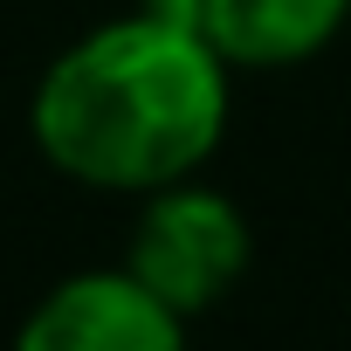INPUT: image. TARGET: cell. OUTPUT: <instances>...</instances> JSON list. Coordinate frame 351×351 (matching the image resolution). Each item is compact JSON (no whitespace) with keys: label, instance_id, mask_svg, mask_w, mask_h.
Listing matches in <instances>:
<instances>
[{"label":"cell","instance_id":"2","mask_svg":"<svg viewBox=\"0 0 351 351\" xmlns=\"http://www.w3.org/2000/svg\"><path fill=\"white\" fill-rule=\"evenodd\" d=\"M138 221H131V241H124V269L180 317H200L214 310L241 276H248V255H255V234L241 221V207L214 186H193L172 180V186H152L138 193Z\"/></svg>","mask_w":351,"mask_h":351},{"label":"cell","instance_id":"4","mask_svg":"<svg viewBox=\"0 0 351 351\" xmlns=\"http://www.w3.org/2000/svg\"><path fill=\"white\" fill-rule=\"evenodd\" d=\"M193 21L228 69H296L337 42L351 0H193Z\"/></svg>","mask_w":351,"mask_h":351},{"label":"cell","instance_id":"3","mask_svg":"<svg viewBox=\"0 0 351 351\" xmlns=\"http://www.w3.org/2000/svg\"><path fill=\"white\" fill-rule=\"evenodd\" d=\"M14 351H186V317L131 269H83L21 317Z\"/></svg>","mask_w":351,"mask_h":351},{"label":"cell","instance_id":"1","mask_svg":"<svg viewBox=\"0 0 351 351\" xmlns=\"http://www.w3.org/2000/svg\"><path fill=\"white\" fill-rule=\"evenodd\" d=\"M28 131L76 186H172L200 172L228 131V62L207 49L193 0H145L42 69Z\"/></svg>","mask_w":351,"mask_h":351}]
</instances>
